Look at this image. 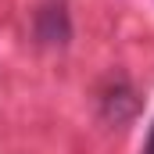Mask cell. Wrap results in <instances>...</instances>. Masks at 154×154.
I'll return each instance as SVG.
<instances>
[{
	"label": "cell",
	"instance_id": "cell-1",
	"mask_svg": "<svg viewBox=\"0 0 154 154\" xmlns=\"http://www.w3.org/2000/svg\"><path fill=\"white\" fill-rule=\"evenodd\" d=\"M32 32L43 47H68V39H72L68 0H43L32 14Z\"/></svg>",
	"mask_w": 154,
	"mask_h": 154
},
{
	"label": "cell",
	"instance_id": "cell-2",
	"mask_svg": "<svg viewBox=\"0 0 154 154\" xmlns=\"http://www.w3.org/2000/svg\"><path fill=\"white\" fill-rule=\"evenodd\" d=\"M140 115V93L129 79H111L104 90H100V118L111 122V125H125Z\"/></svg>",
	"mask_w": 154,
	"mask_h": 154
},
{
	"label": "cell",
	"instance_id": "cell-3",
	"mask_svg": "<svg viewBox=\"0 0 154 154\" xmlns=\"http://www.w3.org/2000/svg\"><path fill=\"white\" fill-rule=\"evenodd\" d=\"M143 154H154V125H151V133H147V143H143Z\"/></svg>",
	"mask_w": 154,
	"mask_h": 154
}]
</instances>
